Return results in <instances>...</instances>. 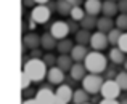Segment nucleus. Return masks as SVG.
I'll list each match as a JSON object with an SVG mask.
<instances>
[{
	"instance_id": "5701e85b",
	"label": "nucleus",
	"mask_w": 127,
	"mask_h": 104,
	"mask_svg": "<svg viewBox=\"0 0 127 104\" xmlns=\"http://www.w3.org/2000/svg\"><path fill=\"white\" fill-rule=\"evenodd\" d=\"M74 35H76V42L81 43V45H89L90 40H92V32L87 31V29H82V27L79 29Z\"/></svg>"
},
{
	"instance_id": "f704fd0d",
	"label": "nucleus",
	"mask_w": 127,
	"mask_h": 104,
	"mask_svg": "<svg viewBox=\"0 0 127 104\" xmlns=\"http://www.w3.org/2000/svg\"><path fill=\"white\" fill-rule=\"evenodd\" d=\"M119 13H127V0H119Z\"/></svg>"
},
{
	"instance_id": "9b49d317",
	"label": "nucleus",
	"mask_w": 127,
	"mask_h": 104,
	"mask_svg": "<svg viewBox=\"0 0 127 104\" xmlns=\"http://www.w3.org/2000/svg\"><path fill=\"white\" fill-rule=\"evenodd\" d=\"M42 43V35L35 34V32H29V34H24L23 35V45L26 48H31V50H35L39 48Z\"/></svg>"
},
{
	"instance_id": "e433bc0d",
	"label": "nucleus",
	"mask_w": 127,
	"mask_h": 104,
	"mask_svg": "<svg viewBox=\"0 0 127 104\" xmlns=\"http://www.w3.org/2000/svg\"><path fill=\"white\" fill-rule=\"evenodd\" d=\"M47 6H48V8H50V11H58V6H56V2H52V0H50V2L48 3H47Z\"/></svg>"
},
{
	"instance_id": "a19ab883",
	"label": "nucleus",
	"mask_w": 127,
	"mask_h": 104,
	"mask_svg": "<svg viewBox=\"0 0 127 104\" xmlns=\"http://www.w3.org/2000/svg\"><path fill=\"white\" fill-rule=\"evenodd\" d=\"M69 3H71L72 6H81V3H82V0H68Z\"/></svg>"
},
{
	"instance_id": "72a5a7b5",
	"label": "nucleus",
	"mask_w": 127,
	"mask_h": 104,
	"mask_svg": "<svg viewBox=\"0 0 127 104\" xmlns=\"http://www.w3.org/2000/svg\"><path fill=\"white\" fill-rule=\"evenodd\" d=\"M35 93L37 91H34L32 88H28V90H23V96H24V99H29L31 96H35Z\"/></svg>"
},
{
	"instance_id": "b1692460",
	"label": "nucleus",
	"mask_w": 127,
	"mask_h": 104,
	"mask_svg": "<svg viewBox=\"0 0 127 104\" xmlns=\"http://www.w3.org/2000/svg\"><path fill=\"white\" fill-rule=\"evenodd\" d=\"M122 34H124V31H121V29H118V27H114L113 31H109V32H108V40H109V45L118 46V43H119V40H121Z\"/></svg>"
},
{
	"instance_id": "c756f323",
	"label": "nucleus",
	"mask_w": 127,
	"mask_h": 104,
	"mask_svg": "<svg viewBox=\"0 0 127 104\" xmlns=\"http://www.w3.org/2000/svg\"><path fill=\"white\" fill-rule=\"evenodd\" d=\"M116 64L109 66V67H106V70L103 72V77H105V80H116V75H118V72H116Z\"/></svg>"
},
{
	"instance_id": "cd10ccee",
	"label": "nucleus",
	"mask_w": 127,
	"mask_h": 104,
	"mask_svg": "<svg viewBox=\"0 0 127 104\" xmlns=\"http://www.w3.org/2000/svg\"><path fill=\"white\" fill-rule=\"evenodd\" d=\"M116 82L119 83V86L122 88V91H127V70H121L116 75Z\"/></svg>"
},
{
	"instance_id": "f03ea898",
	"label": "nucleus",
	"mask_w": 127,
	"mask_h": 104,
	"mask_svg": "<svg viewBox=\"0 0 127 104\" xmlns=\"http://www.w3.org/2000/svg\"><path fill=\"white\" fill-rule=\"evenodd\" d=\"M84 64L90 74H103L108 67V58L101 51H90L84 59Z\"/></svg>"
},
{
	"instance_id": "a878e982",
	"label": "nucleus",
	"mask_w": 127,
	"mask_h": 104,
	"mask_svg": "<svg viewBox=\"0 0 127 104\" xmlns=\"http://www.w3.org/2000/svg\"><path fill=\"white\" fill-rule=\"evenodd\" d=\"M85 10L84 8H81V6H72V10H71V19H74V21H77V22H81L82 19L85 18Z\"/></svg>"
},
{
	"instance_id": "c03bdc74",
	"label": "nucleus",
	"mask_w": 127,
	"mask_h": 104,
	"mask_svg": "<svg viewBox=\"0 0 127 104\" xmlns=\"http://www.w3.org/2000/svg\"><path fill=\"white\" fill-rule=\"evenodd\" d=\"M122 66H124V70H127V61H126V62H124Z\"/></svg>"
},
{
	"instance_id": "423d86ee",
	"label": "nucleus",
	"mask_w": 127,
	"mask_h": 104,
	"mask_svg": "<svg viewBox=\"0 0 127 104\" xmlns=\"http://www.w3.org/2000/svg\"><path fill=\"white\" fill-rule=\"evenodd\" d=\"M50 32L56 40H63L68 39V35L71 34V29H69L68 21H55L50 26Z\"/></svg>"
},
{
	"instance_id": "a18cd8bd",
	"label": "nucleus",
	"mask_w": 127,
	"mask_h": 104,
	"mask_svg": "<svg viewBox=\"0 0 127 104\" xmlns=\"http://www.w3.org/2000/svg\"><path fill=\"white\" fill-rule=\"evenodd\" d=\"M87 104H90V103H87Z\"/></svg>"
},
{
	"instance_id": "7c9ffc66",
	"label": "nucleus",
	"mask_w": 127,
	"mask_h": 104,
	"mask_svg": "<svg viewBox=\"0 0 127 104\" xmlns=\"http://www.w3.org/2000/svg\"><path fill=\"white\" fill-rule=\"evenodd\" d=\"M31 82H32V79L24 72V70H23V72H21V90H28L29 85H31Z\"/></svg>"
},
{
	"instance_id": "393cba45",
	"label": "nucleus",
	"mask_w": 127,
	"mask_h": 104,
	"mask_svg": "<svg viewBox=\"0 0 127 104\" xmlns=\"http://www.w3.org/2000/svg\"><path fill=\"white\" fill-rule=\"evenodd\" d=\"M56 6H58V11L60 15H71V10H72V5L68 2V0H56Z\"/></svg>"
},
{
	"instance_id": "f257e3e1",
	"label": "nucleus",
	"mask_w": 127,
	"mask_h": 104,
	"mask_svg": "<svg viewBox=\"0 0 127 104\" xmlns=\"http://www.w3.org/2000/svg\"><path fill=\"white\" fill-rule=\"evenodd\" d=\"M23 70L32 79V82L39 83L47 77L48 66L43 62L42 58H31L29 61H26V64H23Z\"/></svg>"
},
{
	"instance_id": "37998d69",
	"label": "nucleus",
	"mask_w": 127,
	"mask_h": 104,
	"mask_svg": "<svg viewBox=\"0 0 127 104\" xmlns=\"http://www.w3.org/2000/svg\"><path fill=\"white\" fill-rule=\"evenodd\" d=\"M121 104H127V96H124V98L121 99Z\"/></svg>"
},
{
	"instance_id": "49530a36",
	"label": "nucleus",
	"mask_w": 127,
	"mask_h": 104,
	"mask_svg": "<svg viewBox=\"0 0 127 104\" xmlns=\"http://www.w3.org/2000/svg\"><path fill=\"white\" fill-rule=\"evenodd\" d=\"M118 2H119V0H118Z\"/></svg>"
},
{
	"instance_id": "20e7f679",
	"label": "nucleus",
	"mask_w": 127,
	"mask_h": 104,
	"mask_svg": "<svg viewBox=\"0 0 127 104\" xmlns=\"http://www.w3.org/2000/svg\"><path fill=\"white\" fill-rule=\"evenodd\" d=\"M121 91H122V88L119 86V83L116 80H105L101 90H100V95L105 99H118Z\"/></svg>"
},
{
	"instance_id": "a211bd4d",
	"label": "nucleus",
	"mask_w": 127,
	"mask_h": 104,
	"mask_svg": "<svg viewBox=\"0 0 127 104\" xmlns=\"http://www.w3.org/2000/svg\"><path fill=\"white\" fill-rule=\"evenodd\" d=\"M40 46L43 50H47V51H52V50H55L56 46H58V40L52 35V32H45V34H42Z\"/></svg>"
},
{
	"instance_id": "6ab92c4d",
	"label": "nucleus",
	"mask_w": 127,
	"mask_h": 104,
	"mask_svg": "<svg viewBox=\"0 0 127 104\" xmlns=\"http://www.w3.org/2000/svg\"><path fill=\"white\" fill-rule=\"evenodd\" d=\"M56 66H58L60 69H63L64 72H69V70H71V67L74 66V59H72L71 55H60Z\"/></svg>"
},
{
	"instance_id": "412c9836",
	"label": "nucleus",
	"mask_w": 127,
	"mask_h": 104,
	"mask_svg": "<svg viewBox=\"0 0 127 104\" xmlns=\"http://www.w3.org/2000/svg\"><path fill=\"white\" fill-rule=\"evenodd\" d=\"M72 48H74V42H72L71 39L58 40V46H56V50L60 51V55H71Z\"/></svg>"
},
{
	"instance_id": "2f4dec72",
	"label": "nucleus",
	"mask_w": 127,
	"mask_h": 104,
	"mask_svg": "<svg viewBox=\"0 0 127 104\" xmlns=\"http://www.w3.org/2000/svg\"><path fill=\"white\" fill-rule=\"evenodd\" d=\"M118 46L122 50L124 53H127V32H124L121 37V40H119V43H118Z\"/></svg>"
},
{
	"instance_id": "39448f33",
	"label": "nucleus",
	"mask_w": 127,
	"mask_h": 104,
	"mask_svg": "<svg viewBox=\"0 0 127 104\" xmlns=\"http://www.w3.org/2000/svg\"><path fill=\"white\" fill-rule=\"evenodd\" d=\"M50 16H52V11H50V8L47 5H35L32 8V13H31V19L35 24H45V22H48Z\"/></svg>"
},
{
	"instance_id": "f8f14e48",
	"label": "nucleus",
	"mask_w": 127,
	"mask_h": 104,
	"mask_svg": "<svg viewBox=\"0 0 127 104\" xmlns=\"http://www.w3.org/2000/svg\"><path fill=\"white\" fill-rule=\"evenodd\" d=\"M87 74H89V70H87L84 62H74V66H72L71 70H69V77H72L76 82H79V80L82 82Z\"/></svg>"
},
{
	"instance_id": "6e6552de",
	"label": "nucleus",
	"mask_w": 127,
	"mask_h": 104,
	"mask_svg": "<svg viewBox=\"0 0 127 104\" xmlns=\"http://www.w3.org/2000/svg\"><path fill=\"white\" fill-rule=\"evenodd\" d=\"M64 70L60 69L58 66H53V67H48V72H47V80H48L52 85H61L64 82Z\"/></svg>"
},
{
	"instance_id": "4c0bfd02",
	"label": "nucleus",
	"mask_w": 127,
	"mask_h": 104,
	"mask_svg": "<svg viewBox=\"0 0 127 104\" xmlns=\"http://www.w3.org/2000/svg\"><path fill=\"white\" fill-rule=\"evenodd\" d=\"M35 5H37L35 0H23V6H32V8H34Z\"/></svg>"
},
{
	"instance_id": "473e14b6",
	"label": "nucleus",
	"mask_w": 127,
	"mask_h": 104,
	"mask_svg": "<svg viewBox=\"0 0 127 104\" xmlns=\"http://www.w3.org/2000/svg\"><path fill=\"white\" fill-rule=\"evenodd\" d=\"M68 24H69V29H71L72 34H76V32L79 31V26H81V24H77V21H74V19H69Z\"/></svg>"
},
{
	"instance_id": "dca6fc26",
	"label": "nucleus",
	"mask_w": 127,
	"mask_h": 104,
	"mask_svg": "<svg viewBox=\"0 0 127 104\" xmlns=\"http://www.w3.org/2000/svg\"><path fill=\"white\" fill-rule=\"evenodd\" d=\"M89 53L90 51L87 50V45H81V43H77V45H74V48H72L71 56H72V59H74V62H84V59L87 58Z\"/></svg>"
},
{
	"instance_id": "bb28decb",
	"label": "nucleus",
	"mask_w": 127,
	"mask_h": 104,
	"mask_svg": "<svg viewBox=\"0 0 127 104\" xmlns=\"http://www.w3.org/2000/svg\"><path fill=\"white\" fill-rule=\"evenodd\" d=\"M116 27L127 32V13H119L116 16Z\"/></svg>"
},
{
	"instance_id": "aec40b11",
	"label": "nucleus",
	"mask_w": 127,
	"mask_h": 104,
	"mask_svg": "<svg viewBox=\"0 0 127 104\" xmlns=\"http://www.w3.org/2000/svg\"><path fill=\"white\" fill-rule=\"evenodd\" d=\"M90 101V93L85 91L84 88L74 90V96H72V104H87Z\"/></svg>"
},
{
	"instance_id": "1a4fd4ad",
	"label": "nucleus",
	"mask_w": 127,
	"mask_h": 104,
	"mask_svg": "<svg viewBox=\"0 0 127 104\" xmlns=\"http://www.w3.org/2000/svg\"><path fill=\"white\" fill-rule=\"evenodd\" d=\"M55 96H56V98H60L61 101H64V103L69 104V103H72L74 90H72L71 85H68V83H61V85H58V88H56Z\"/></svg>"
},
{
	"instance_id": "79ce46f5",
	"label": "nucleus",
	"mask_w": 127,
	"mask_h": 104,
	"mask_svg": "<svg viewBox=\"0 0 127 104\" xmlns=\"http://www.w3.org/2000/svg\"><path fill=\"white\" fill-rule=\"evenodd\" d=\"M48 2H50V0H35V3H37V5H47Z\"/></svg>"
},
{
	"instance_id": "9d476101",
	"label": "nucleus",
	"mask_w": 127,
	"mask_h": 104,
	"mask_svg": "<svg viewBox=\"0 0 127 104\" xmlns=\"http://www.w3.org/2000/svg\"><path fill=\"white\" fill-rule=\"evenodd\" d=\"M34 98L37 99L39 104H53L55 103V93H53L48 86H43V88L37 90Z\"/></svg>"
},
{
	"instance_id": "4468645a",
	"label": "nucleus",
	"mask_w": 127,
	"mask_h": 104,
	"mask_svg": "<svg viewBox=\"0 0 127 104\" xmlns=\"http://www.w3.org/2000/svg\"><path fill=\"white\" fill-rule=\"evenodd\" d=\"M116 26V22L113 21V18H109V16H100L98 18V24H96V31L100 32H105V34H108L109 31H113Z\"/></svg>"
},
{
	"instance_id": "0eeeda50",
	"label": "nucleus",
	"mask_w": 127,
	"mask_h": 104,
	"mask_svg": "<svg viewBox=\"0 0 127 104\" xmlns=\"http://www.w3.org/2000/svg\"><path fill=\"white\" fill-rule=\"evenodd\" d=\"M108 45H109L108 34L100 32V31H96V32L92 34V40H90V46H92V50H95V51H103Z\"/></svg>"
},
{
	"instance_id": "58836bf2",
	"label": "nucleus",
	"mask_w": 127,
	"mask_h": 104,
	"mask_svg": "<svg viewBox=\"0 0 127 104\" xmlns=\"http://www.w3.org/2000/svg\"><path fill=\"white\" fill-rule=\"evenodd\" d=\"M31 58H42V53L39 51V48L32 50V53H31Z\"/></svg>"
},
{
	"instance_id": "ddd939ff",
	"label": "nucleus",
	"mask_w": 127,
	"mask_h": 104,
	"mask_svg": "<svg viewBox=\"0 0 127 104\" xmlns=\"http://www.w3.org/2000/svg\"><path fill=\"white\" fill-rule=\"evenodd\" d=\"M101 8H103L101 0H84V10L87 15L98 16L101 13Z\"/></svg>"
},
{
	"instance_id": "f3484780",
	"label": "nucleus",
	"mask_w": 127,
	"mask_h": 104,
	"mask_svg": "<svg viewBox=\"0 0 127 104\" xmlns=\"http://www.w3.org/2000/svg\"><path fill=\"white\" fill-rule=\"evenodd\" d=\"M101 13L105 16H109V18H114L116 13H119V5L116 0H105L103 2V8Z\"/></svg>"
},
{
	"instance_id": "7ed1b4c3",
	"label": "nucleus",
	"mask_w": 127,
	"mask_h": 104,
	"mask_svg": "<svg viewBox=\"0 0 127 104\" xmlns=\"http://www.w3.org/2000/svg\"><path fill=\"white\" fill-rule=\"evenodd\" d=\"M103 83H105L103 75L89 72L84 77V80H82V88H84L85 91H89L90 95H98L100 90H101V86H103Z\"/></svg>"
},
{
	"instance_id": "2eb2a0df",
	"label": "nucleus",
	"mask_w": 127,
	"mask_h": 104,
	"mask_svg": "<svg viewBox=\"0 0 127 104\" xmlns=\"http://www.w3.org/2000/svg\"><path fill=\"white\" fill-rule=\"evenodd\" d=\"M108 58H109V61L113 62V64H116V66H119V64H124V62L127 61V56H126V53L122 51L119 46H114L113 50H109V55H108Z\"/></svg>"
},
{
	"instance_id": "c85d7f7f",
	"label": "nucleus",
	"mask_w": 127,
	"mask_h": 104,
	"mask_svg": "<svg viewBox=\"0 0 127 104\" xmlns=\"http://www.w3.org/2000/svg\"><path fill=\"white\" fill-rule=\"evenodd\" d=\"M42 59H43V62H45L48 67H53V66H56V62H58V56H55L52 51L45 53V55L42 56Z\"/></svg>"
},
{
	"instance_id": "ea45409f",
	"label": "nucleus",
	"mask_w": 127,
	"mask_h": 104,
	"mask_svg": "<svg viewBox=\"0 0 127 104\" xmlns=\"http://www.w3.org/2000/svg\"><path fill=\"white\" fill-rule=\"evenodd\" d=\"M23 104H39V103H37V99H35V98H29V99H24Z\"/></svg>"
},
{
	"instance_id": "4be33fe9",
	"label": "nucleus",
	"mask_w": 127,
	"mask_h": 104,
	"mask_svg": "<svg viewBox=\"0 0 127 104\" xmlns=\"http://www.w3.org/2000/svg\"><path fill=\"white\" fill-rule=\"evenodd\" d=\"M81 27L82 29H87V31H93V29H96V24H98V18L93 15H85V18L82 19L81 22Z\"/></svg>"
},
{
	"instance_id": "c9c22d12",
	"label": "nucleus",
	"mask_w": 127,
	"mask_h": 104,
	"mask_svg": "<svg viewBox=\"0 0 127 104\" xmlns=\"http://www.w3.org/2000/svg\"><path fill=\"white\" fill-rule=\"evenodd\" d=\"M98 104H121V101H118V99H105L103 98Z\"/></svg>"
}]
</instances>
